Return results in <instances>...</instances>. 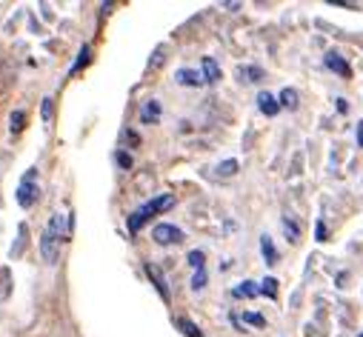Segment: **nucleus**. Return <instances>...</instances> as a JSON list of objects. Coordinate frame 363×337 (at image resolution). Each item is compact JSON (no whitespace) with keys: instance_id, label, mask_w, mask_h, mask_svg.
Instances as JSON below:
<instances>
[{"instance_id":"nucleus-1","label":"nucleus","mask_w":363,"mask_h":337,"mask_svg":"<svg viewBox=\"0 0 363 337\" xmlns=\"http://www.w3.org/2000/svg\"><path fill=\"white\" fill-rule=\"evenodd\" d=\"M72 237V215L66 212H55L49 226H46L43 237H40V254L46 263H57V254H60V243Z\"/></svg>"},{"instance_id":"nucleus-2","label":"nucleus","mask_w":363,"mask_h":337,"mask_svg":"<svg viewBox=\"0 0 363 337\" xmlns=\"http://www.w3.org/2000/svg\"><path fill=\"white\" fill-rule=\"evenodd\" d=\"M172 206H175V195H157V198H152L149 203H144V206L135 208V212L129 215V220H126V223H129V232H137L149 217L166 212V208H172Z\"/></svg>"},{"instance_id":"nucleus-3","label":"nucleus","mask_w":363,"mask_h":337,"mask_svg":"<svg viewBox=\"0 0 363 337\" xmlns=\"http://www.w3.org/2000/svg\"><path fill=\"white\" fill-rule=\"evenodd\" d=\"M38 195H40V189H38V169H29L23 174V180L18 186V191H14V198H18V203L23 208H31L38 203Z\"/></svg>"},{"instance_id":"nucleus-4","label":"nucleus","mask_w":363,"mask_h":337,"mask_svg":"<svg viewBox=\"0 0 363 337\" xmlns=\"http://www.w3.org/2000/svg\"><path fill=\"white\" fill-rule=\"evenodd\" d=\"M152 240L157 246H178L183 240V232L175 226V223H157L152 229Z\"/></svg>"},{"instance_id":"nucleus-5","label":"nucleus","mask_w":363,"mask_h":337,"mask_svg":"<svg viewBox=\"0 0 363 337\" xmlns=\"http://www.w3.org/2000/svg\"><path fill=\"white\" fill-rule=\"evenodd\" d=\"M323 66H326V69H332V72H338L340 77H349V75H352L349 63H346L338 52H326V55H323Z\"/></svg>"},{"instance_id":"nucleus-6","label":"nucleus","mask_w":363,"mask_h":337,"mask_svg":"<svg viewBox=\"0 0 363 337\" xmlns=\"http://www.w3.org/2000/svg\"><path fill=\"white\" fill-rule=\"evenodd\" d=\"M161 115H163V109H161V103H157L154 98L140 106V123H146V126H154L157 120H161Z\"/></svg>"},{"instance_id":"nucleus-7","label":"nucleus","mask_w":363,"mask_h":337,"mask_svg":"<svg viewBox=\"0 0 363 337\" xmlns=\"http://www.w3.org/2000/svg\"><path fill=\"white\" fill-rule=\"evenodd\" d=\"M175 83L189 86V89H198V86L206 83V80H203V75L195 72V69H178V72H175Z\"/></svg>"},{"instance_id":"nucleus-8","label":"nucleus","mask_w":363,"mask_h":337,"mask_svg":"<svg viewBox=\"0 0 363 337\" xmlns=\"http://www.w3.org/2000/svg\"><path fill=\"white\" fill-rule=\"evenodd\" d=\"M144 269H146V275H149V280L154 283V288H157V292H161V297H163V300L169 303V297H172V295H169V286H166V278L161 275V269H157L154 263H146Z\"/></svg>"},{"instance_id":"nucleus-9","label":"nucleus","mask_w":363,"mask_h":337,"mask_svg":"<svg viewBox=\"0 0 363 337\" xmlns=\"http://www.w3.org/2000/svg\"><path fill=\"white\" fill-rule=\"evenodd\" d=\"M258 109L263 111L266 118H275L278 111H280V100L275 98V94H269V92H260L258 94Z\"/></svg>"},{"instance_id":"nucleus-10","label":"nucleus","mask_w":363,"mask_h":337,"mask_svg":"<svg viewBox=\"0 0 363 337\" xmlns=\"http://www.w3.org/2000/svg\"><path fill=\"white\" fill-rule=\"evenodd\" d=\"M200 69H203V72H200V75H203V80H206L209 86L220 83V77H224V75H220V66H217V60H215V57H203Z\"/></svg>"},{"instance_id":"nucleus-11","label":"nucleus","mask_w":363,"mask_h":337,"mask_svg":"<svg viewBox=\"0 0 363 337\" xmlns=\"http://www.w3.org/2000/svg\"><path fill=\"white\" fill-rule=\"evenodd\" d=\"M280 226H283V234H286L289 243H297V240H301V226H297V223H295L289 215L280 217Z\"/></svg>"},{"instance_id":"nucleus-12","label":"nucleus","mask_w":363,"mask_h":337,"mask_svg":"<svg viewBox=\"0 0 363 337\" xmlns=\"http://www.w3.org/2000/svg\"><path fill=\"white\" fill-rule=\"evenodd\" d=\"M260 252H263L266 266H275V263H278V252H275V243H272V237H269V234H263V237H260Z\"/></svg>"},{"instance_id":"nucleus-13","label":"nucleus","mask_w":363,"mask_h":337,"mask_svg":"<svg viewBox=\"0 0 363 337\" xmlns=\"http://www.w3.org/2000/svg\"><path fill=\"white\" fill-rule=\"evenodd\" d=\"M258 295H260V286L252 280H243L241 286L232 288V297H258Z\"/></svg>"},{"instance_id":"nucleus-14","label":"nucleus","mask_w":363,"mask_h":337,"mask_svg":"<svg viewBox=\"0 0 363 337\" xmlns=\"http://www.w3.org/2000/svg\"><path fill=\"white\" fill-rule=\"evenodd\" d=\"M238 75H241L243 83H260V80H263V69L260 66H241Z\"/></svg>"},{"instance_id":"nucleus-15","label":"nucleus","mask_w":363,"mask_h":337,"mask_svg":"<svg viewBox=\"0 0 363 337\" xmlns=\"http://www.w3.org/2000/svg\"><path fill=\"white\" fill-rule=\"evenodd\" d=\"M278 100H280V109H297V92L292 86H286L278 94Z\"/></svg>"},{"instance_id":"nucleus-16","label":"nucleus","mask_w":363,"mask_h":337,"mask_svg":"<svg viewBox=\"0 0 363 337\" xmlns=\"http://www.w3.org/2000/svg\"><path fill=\"white\" fill-rule=\"evenodd\" d=\"M186 263L192 266L195 271H200V269H206V254H203L200 249H192V252L186 254Z\"/></svg>"},{"instance_id":"nucleus-17","label":"nucleus","mask_w":363,"mask_h":337,"mask_svg":"<svg viewBox=\"0 0 363 337\" xmlns=\"http://www.w3.org/2000/svg\"><path fill=\"white\" fill-rule=\"evenodd\" d=\"M9 292H12V271L3 266L0 269V303L9 297Z\"/></svg>"},{"instance_id":"nucleus-18","label":"nucleus","mask_w":363,"mask_h":337,"mask_svg":"<svg viewBox=\"0 0 363 337\" xmlns=\"http://www.w3.org/2000/svg\"><path fill=\"white\" fill-rule=\"evenodd\" d=\"M175 323H178V329H180L186 337H203V332H200V329H198V326H195L189 317H178Z\"/></svg>"},{"instance_id":"nucleus-19","label":"nucleus","mask_w":363,"mask_h":337,"mask_svg":"<svg viewBox=\"0 0 363 337\" xmlns=\"http://www.w3.org/2000/svg\"><path fill=\"white\" fill-rule=\"evenodd\" d=\"M260 292L269 297V300H278V280L275 278H263L260 280Z\"/></svg>"},{"instance_id":"nucleus-20","label":"nucleus","mask_w":363,"mask_h":337,"mask_svg":"<svg viewBox=\"0 0 363 337\" xmlns=\"http://www.w3.org/2000/svg\"><path fill=\"white\" fill-rule=\"evenodd\" d=\"M232 174H238V160H224L217 166V178H232Z\"/></svg>"},{"instance_id":"nucleus-21","label":"nucleus","mask_w":363,"mask_h":337,"mask_svg":"<svg viewBox=\"0 0 363 337\" xmlns=\"http://www.w3.org/2000/svg\"><path fill=\"white\" fill-rule=\"evenodd\" d=\"M206 280H209V275H206V269H200V271H195V275H192V292H203V288H206Z\"/></svg>"},{"instance_id":"nucleus-22","label":"nucleus","mask_w":363,"mask_h":337,"mask_svg":"<svg viewBox=\"0 0 363 337\" xmlns=\"http://www.w3.org/2000/svg\"><path fill=\"white\" fill-rule=\"evenodd\" d=\"M23 120H26V111H23V109H18V111H12V126H9V129H12V135L23 129V126H26Z\"/></svg>"},{"instance_id":"nucleus-23","label":"nucleus","mask_w":363,"mask_h":337,"mask_svg":"<svg viewBox=\"0 0 363 337\" xmlns=\"http://www.w3.org/2000/svg\"><path fill=\"white\" fill-rule=\"evenodd\" d=\"M115 160H118V166H120L123 172H129V169L135 166V160H132V154H129V152H123V149H120V152H115Z\"/></svg>"},{"instance_id":"nucleus-24","label":"nucleus","mask_w":363,"mask_h":337,"mask_svg":"<svg viewBox=\"0 0 363 337\" xmlns=\"http://www.w3.org/2000/svg\"><path fill=\"white\" fill-rule=\"evenodd\" d=\"M241 320H243V323H249V326H258V329H263V326H266V317H263V314H258V312H246Z\"/></svg>"},{"instance_id":"nucleus-25","label":"nucleus","mask_w":363,"mask_h":337,"mask_svg":"<svg viewBox=\"0 0 363 337\" xmlns=\"http://www.w3.org/2000/svg\"><path fill=\"white\" fill-rule=\"evenodd\" d=\"M26 223H21V240H18V246H12V258H21L23 249H26Z\"/></svg>"},{"instance_id":"nucleus-26","label":"nucleus","mask_w":363,"mask_h":337,"mask_svg":"<svg viewBox=\"0 0 363 337\" xmlns=\"http://www.w3.org/2000/svg\"><path fill=\"white\" fill-rule=\"evenodd\" d=\"M40 115H43V123H52V118H55V103H52V98H46V100H43Z\"/></svg>"},{"instance_id":"nucleus-27","label":"nucleus","mask_w":363,"mask_h":337,"mask_svg":"<svg viewBox=\"0 0 363 337\" xmlns=\"http://www.w3.org/2000/svg\"><path fill=\"white\" fill-rule=\"evenodd\" d=\"M92 60V49H89V46H83V49H81V57H77L75 60V66H72V72H77V69H81V66H86V63Z\"/></svg>"},{"instance_id":"nucleus-28","label":"nucleus","mask_w":363,"mask_h":337,"mask_svg":"<svg viewBox=\"0 0 363 337\" xmlns=\"http://www.w3.org/2000/svg\"><path fill=\"white\" fill-rule=\"evenodd\" d=\"M163 60H166V49H163V46H157V49H154V57L149 60V69H157Z\"/></svg>"},{"instance_id":"nucleus-29","label":"nucleus","mask_w":363,"mask_h":337,"mask_svg":"<svg viewBox=\"0 0 363 337\" xmlns=\"http://www.w3.org/2000/svg\"><path fill=\"white\" fill-rule=\"evenodd\" d=\"M123 140H126V146H129V149L140 146V137H137V132H132V129H126V132H123Z\"/></svg>"},{"instance_id":"nucleus-30","label":"nucleus","mask_w":363,"mask_h":337,"mask_svg":"<svg viewBox=\"0 0 363 337\" xmlns=\"http://www.w3.org/2000/svg\"><path fill=\"white\" fill-rule=\"evenodd\" d=\"M326 237H329V229H326V223H323V220H318V226H314V240H321V243H323Z\"/></svg>"},{"instance_id":"nucleus-31","label":"nucleus","mask_w":363,"mask_h":337,"mask_svg":"<svg viewBox=\"0 0 363 337\" xmlns=\"http://www.w3.org/2000/svg\"><path fill=\"white\" fill-rule=\"evenodd\" d=\"M335 109L340 111V115H346V111H349V103H346L343 98H335Z\"/></svg>"},{"instance_id":"nucleus-32","label":"nucleus","mask_w":363,"mask_h":337,"mask_svg":"<svg viewBox=\"0 0 363 337\" xmlns=\"http://www.w3.org/2000/svg\"><path fill=\"white\" fill-rule=\"evenodd\" d=\"M358 146H360V149H363V120H360V123H358Z\"/></svg>"},{"instance_id":"nucleus-33","label":"nucleus","mask_w":363,"mask_h":337,"mask_svg":"<svg viewBox=\"0 0 363 337\" xmlns=\"http://www.w3.org/2000/svg\"><path fill=\"white\" fill-rule=\"evenodd\" d=\"M358 337H363V334H358Z\"/></svg>"}]
</instances>
